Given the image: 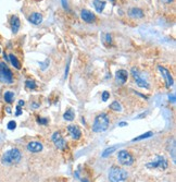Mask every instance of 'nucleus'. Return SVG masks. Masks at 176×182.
Wrapping results in <instances>:
<instances>
[{
  "mask_svg": "<svg viewBox=\"0 0 176 182\" xmlns=\"http://www.w3.org/2000/svg\"><path fill=\"white\" fill-rule=\"evenodd\" d=\"M150 136H152V132H146V133H144V134H141L140 136H137V138H135V139H133V142H137V141H141V140H144V139H148V138H150Z\"/></svg>",
  "mask_w": 176,
  "mask_h": 182,
  "instance_id": "21",
  "label": "nucleus"
},
{
  "mask_svg": "<svg viewBox=\"0 0 176 182\" xmlns=\"http://www.w3.org/2000/svg\"><path fill=\"white\" fill-rule=\"evenodd\" d=\"M21 158H22V154H21L20 149L11 148L3 154L1 160H2V162L5 165H14L20 162Z\"/></svg>",
  "mask_w": 176,
  "mask_h": 182,
  "instance_id": "2",
  "label": "nucleus"
},
{
  "mask_svg": "<svg viewBox=\"0 0 176 182\" xmlns=\"http://www.w3.org/2000/svg\"><path fill=\"white\" fill-rule=\"evenodd\" d=\"M62 2V7L64 8L65 10H69V6H67V0H61Z\"/></svg>",
  "mask_w": 176,
  "mask_h": 182,
  "instance_id": "29",
  "label": "nucleus"
},
{
  "mask_svg": "<svg viewBox=\"0 0 176 182\" xmlns=\"http://www.w3.org/2000/svg\"><path fill=\"white\" fill-rule=\"evenodd\" d=\"M167 166H169V164H167L166 158H165L164 156H161V155H158L156 157V159L148 162V164L146 165V167L149 169L159 168V169H161V170H165V169L167 168Z\"/></svg>",
  "mask_w": 176,
  "mask_h": 182,
  "instance_id": "5",
  "label": "nucleus"
},
{
  "mask_svg": "<svg viewBox=\"0 0 176 182\" xmlns=\"http://www.w3.org/2000/svg\"><path fill=\"white\" fill-rule=\"evenodd\" d=\"M101 98H102V102H107L108 99L110 98V93L109 92H103L102 93V96H101Z\"/></svg>",
  "mask_w": 176,
  "mask_h": 182,
  "instance_id": "26",
  "label": "nucleus"
},
{
  "mask_svg": "<svg viewBox=\"0 0 176 182\" xmlns=\"http://www.w3.org/2000/svg\"><path fill=\"white\" fill-rule=\"evenodd\" d=\"M15 127H16L15 121H10V122L8 123V129L9 130H14L15 129Z\"/></svg>",
  "mask_w": 176,
  "mask_h": 182,
  "instance_id": "28",
  "label": "nucleus"
},
{
  "mask_svg": "<svg viewBox=\"0 0 176 182\" xmlns=\"http://www.w3.org/2000/svg\"><path fill=\"white\" fill-rule=\"evenodd\" d=\"M44 146L40 142H37V141H33V142H29L27 144V149H28L31 153H39V152L42 151Z\"/></svg>",
  "mask_w": 176,
  "mask_h": 182,
  "instance_id": "13",
  "label": "nucleus"
},
{
  "mask_svg": "<svg viewBox=\"0 0 176 182\" xmlns=\"http://www.w3.org/2000/svg\"><path fill=\"white\" fill-rule=\"evenodd\" d=\"M24 104H25L24 100H20V102H19V105H18V106L22 107V106H24Z\"/></svg>",
  "mask_w": 176,
  "mask_h": 182,
  "instance_id": "34",
  "label": "nucleus"
},
{
  "mask_svg": "<svg viewBox=\"0 0 176 182\" xmlns=\"http://www.w3.org/2000/svg\"><path fill=\"white\" fill-rule=\"evenodd\" d=\"M118 160L123 166H131L134 164V158L125 149H122L118 153Z\"/></svg>",
  "mask_w": 176,
  "mask_h": 182,
  "instance_id": "7",
  "label": "nucleus"
},
{
  "mask_svg": "<svg viewBox=\"0 0 176 182\" xmlns=\"http://www.w3.org/2000/svg\"><path fill=\"white\" fill-rule=\"evenodd\" d=\"M162 1H163L164 3H170V2H172L173 0H162Z\"/></svg>",
  "mask_w": 176,
  "mask_h": 182,
  "instance_id": "35",
  "label": "nucleus"
},
{
  "mask_svg": "<svg viewBox=\"0 0 176 182\" xmlns=\"http://www.w3.org/2000/svg\"><path fill=\"white\" fill-rule=\"evenodd\" d=\"M0 82L11 84L13 82V74L5 62L0 61Z\"/></svg>",
  "mask_w": 176,
  "mask_h": 182,
  "instance_id": "4",
  "label": "nucleus"
},
{
  "mask_svg": "<svg viewBox=\"0 0 176 182\" xmlns=\"http://www.w3.org/2000/svg\"><path fill=\"white\" fill-rule=\"evenodd\" d=\"M110 1H112V2H113V1H115V0H110Z\"/></svg>",
  "mask_w": 176,
  "mask_h": 182,
  "instance_id": "37",
  "label": "nucleus"
},
{
  "mask_svg": "<svg viewBox=\"0 0 176 182\" xmlns=\"http://www.w3.org/2000/svg\"><path fill=\"white\" fill-rule=\"evenodd\" d=\"M169 99H170V102H172L174 104V102H175V95H174V94L170 95V96H169Z\"/></svg>",
  "mask_w": 176,
  "mask_h": 182,
  "instance_id": "31",
  "label": "nucleus"
},
{
  "mask_svg": "<svg viewBox=\"0 0 176 182\" xmlns=\"http://www.w3.org/2000/svg\"><path fill=\"white\" fill-rule=\"evenodd\" d=\"M52 142H54V144L56 145L58 149H64L65 146H67V142L62 138L60 132H54V135H52Z\"/></svg>",
  "mask_w": 176,
  "mask_h": 182,
  "instance_id": "8",
  "label": "nucleus"
},
{
  "mask_svg": "<svg viewBox=\"0 0 176 182\" xmlns=\"http://www.w3.org/2000/svg\"><path fill=\"white\" fill-rule=\"evenodd\" d=\"M37 122L39 123V125H47V123H48V120L46 119V118H38V119H37Z\"/></svg>",
  "mask_w": 176,
  "mask_h": 182,
  "instance_id": "27",
  "label": "nucleus"
},
{
  "mask_svg": "<svg viewBox=\"0 0 176 182\" xmlns=\"http://www.w3.org/2000/svg\"><path fill=\"white\" fill-rule=\"evenodd\" d=\"M63 118H64V120H67V121H72V120H74V118H75V113H74V111L72 110V109H69V110H67L64 112Z\"/></svg>",
  "mask_w": 176,
  "mask_h": 182,
  "instance_id": "19",
  "label": "nucleus"
},
{
  "mask_svg": "<svg viewBox=\"0 0 176 182\" xmlns=\"http://www.w3.org/2000/svg\"><path fill=\"white\" fill-rule=\"evenodd\" d=\"M158 69H159V71L162 73L163 78H164L165 83H166V87H171L172 85H173L174 81H173V78H172L171 73H170V71L167 69H165L164 67H162V66H158Z\"/></svg>",
  "mask_w": 176,
  "mask_h": 182,
  "instance_id": "9",
  "label": "nucleus"
},
{
  "mask_svg": "<svg viewBox=\"0 0 176 182\" xmlns=\"http://www.w3.org/2000/svg\"><path fill=\"white\" fill-rule=\"evenodd\" d=\"M9 60H10V62H11V65L13 66L15 69H21V62L18 60V58L15 57L14 55H10L9 56Z\"/></svg>",
  "mask_w": 176,
  "mask_h": 182,
  "instance_id": "18",
  "label": "nucleus"
},
{
  "mask_svg": "<svg viewBox=\"0 0 176 182\" xmlns=\"http://www.w3.org/2000/svg\"><path fill=\"white\" fill-rule=\"evenodd\" d=\"M127 171L118 167H112L109 172L110 182H124L127 179Z\"/></svg>",
  "mask_w": 176,
  "mask_h": 182,
  "instance_id": "3",
  "label": "nucleus"
},
{
  "mask_svg": "<svg viewBox=\"0 0 176 182\" xmlns=\"http://www.w3.org/2000/svg\"><path fill=\"white\" fill-rule=\"evenodd\" d=\"M16 109H18V110H16V113H15V115H16V116H20L21 113H22V110H21V107H20V106H18V107H16Z\"/></svg>",
  "mask_w": 176,
  "mask_h": 182,
  "instance_id": "32",
  "label": "nucleus"
},
{
  "mask_svg": "<svg viewBox=\"0 0 176 182\" xmlns=\"http://www.w3.org/2000/svg\"><path fill=\"white\" fill-rule=\"evenodd\" d=\"M110 108L114 111H118V112L122 111V106H121V104L118 102H113L111 105H110Z\"/></svg>",
  "mask_w": 176,
  "mask_h": 182,
  "instance_id": "22",
  "label": "nucleus"
},
{
  "mask_svg": "<svg viewBox=\"0 0 176 182\" xmlns=\"http://www.w3.org/2000/svg\"><path fill=\"white\" fill-rule=\"evenodd\" d=\"M105 40H107V43H110V44H111V42H112V36L110 35V34H105Z\"/></svg>",
  "mask_w": 176,
  "mask_h": 182,
  "instance_id": "30",
  "label": "nucleus"
},
{
  "mask_svg": "<svg viewBox=\"0 0 176 182\" xmlns=\"http://www.w3.org/2000/svg\"><path fill=\"white\" fill-rule=\"evenodd\" d=\"M28 20L32 24L39 25L40 23L42 22V16L40 13H38V12H34V13H32L31 16H28Z\"/></svg>",
  "mask_w": 176,
  "mask_h": 182,
  "instance_id": "15",
  "label": "nucleus"
},
{
  "mask_svg": "<svg viewBox=\"0 0 176 182\" xmlns=\"http://www.w3.org/2000/svg\"><path fill=\"white\" fill-rule=\"evenodd\" d=\"M5 100L8 102V104H12L14 100V93L11 91H8L5 93Z\"/></svg>",
  "mask_w": 176,
  "mask_h": 182,
  "instance_id": "20",
  "label": "nucleus"
},
{
  "mask_svg": "<svg viewBox=\"0 0 176 182\" xmlns=\"http://www.w3.org/2000/svg\"><path fill=\"white\" fill-rule=\"evenodd\" d=\"M128 16H131V18H135V19H140V18H144V11L140 9V8H131V9H129L128 11Z\"/></svg>",
  "mask_w": 176,
  "mask_h": 182,
  "instance_id": "14",
  "label": "nucleus"
},
{
  "mask_svg": "<svg viewBox=\"0 0 176 182\" xmlns=\"http://www.w3.org/2000/svg\"><path fill=\"white\" fill-rule=\"evenodd\" d=\"M67 131H69L70 135H71L72 139H74V140H79V139L82 138V131H80V129L77 125H69V127H67Z\"/></svg>",
  "mask_w": 176,
  "mask_h": 182,
  "instance_id": "11",
  "label": "nucleus"
},
{
  "mask_svg": "<svg viewBox=\"0 0 176 182\" xmlns=\"http://www.w3.org/2000/svg\"><path fill=\"white\" fill-rule=\"evenodd\" d=\"M126 125H127V122H124V121L118 123V127H126Z\"/></svg>",
  "mask_w": 176,
  "mask_h": 182,
  "instance_id": "33",
  "label": "nucleus"
},
{
  "mask_svg": "<svg viewBox=\"0 0 176 182\" xmlns=\"http://www.w3.org/2000/svg\"><path fill=\"white\" fill-rule=\"evenodd\" d=\"M0 52H1V49H0Z\"/></svg>",
  "mask_w": 176,
  "mask_h": 182,
  "instance_id": "38",
  "label": "nucleus"
},
{
  "mask_svg": "<svg viewBox=\"0 0 176 182\" xmlns=\"http://www.w3.org/2000/svg\"><path fill=\"white\" fill-rule=\"evenodd\" d=\"M25 86H26L28 89H35L36 87H37V85H36V83L34 82V81L27 80L26 82H25Z\"/></svg>",
  "mask_w": 176,
  "mask_h": 182,
  "instance_id": "24",
  "label": "nucleus"
},
{
  "mask_svg": "<svg viewBox=\"0 0 176 182\" xmlns=\"http://www.w3.org/2000/svg\"><path fill=\"white\" fill-rule=\"evenodd\" d=\"M10 23H11V30H12V32H13L14 34L18 33L19 29H20V25H21L20 19H19L16 16H11V20H10Z\"/></svg>",
  "mask_w": 176,
  "mask_h": 182,
  "instance_id": "16",
  "label": "nucleus"
},
{
  "mask_svg": "<svg viewBox=\"0 0 176 182\" xmlns=\"http://www.w3.org/2000/svg\"><path fill=\"white\" fill-rule=\"evenodd\" d=\"M110 125V119L108 117L107 113H100L95 118L94 125H92V131L96 133H100V132H105V130L109 128Z\"/></svg>",
  "mask_w": 176,
  "mask_h": 182,
  "instance_id": "1",
  "label": "nucleus"
},
{
  "mask_svg": "<svg viewBox=\"0 0 176 182\" xmlns=\"http://www.w3.org/2000/svg\"><path fill=\"white\" fill-rule=\"evenodd\" d=\"M83 182H88V180H87V179H84V180H83Z\"/></svg>",
  "mask_w": 176,
  "mask_h": 182,
  "instance_id": "36",
  "label": "nucleus"
},
{
  "mask_svg": "<svg viewBox=\"0 0 176 182\" xmlns=\"http://www.w3.org/2000/svg\"><path fill=\"white\" fill-rule=\"evenodd\" d=\"M131 73V75H133V78L135 79V81H136L137 85H138L139 87H141V89H149L150 87L149 83L147 82V80L144 78L143 74L139 72V70L137 69V68H133Z\"/></svg>",
  "mask_w": 176,
  "mask_h": 182,
  "instance_id": "6",
  "label": "nucleus"
},
{
  "mask_svg": "<svg viewBox=\"0 0 176 182\" xmlns=\"http://www.w3.org/2000/svg\"><path fill=\"white\" fill-rule=\"evenodd\" d=\"M127 79H128V72H127L126 70L121 69V70H118V71H116L115 80L118 83H120V84H125Z\"/></svg>",
  "mask_w": 176,
  "mask_h": 182,
  "instance_id": "12",
  "label": "nucleus"
},
{
  "mask_svg": "<svg viewBox=\"0 0 176 182\" xmlns=\"http://www.w3.org/2000/svg\"><path fill=\"white\" fill-rule=\"evenodd\" d=\"M49 63H50V60L49 59H46L45 62L40 63V69H41V70H46V68L49 66Z\"/></svg>",
  "mask_w": 176,
  "mask_h": 182,
  "instance_id": "25",
  "label": "nucleus"
},
{
  "mask_svg": "<svg viewBox=\"0 0 176 182\" xmlns=\"http://www.w3.org/2000/svg\"><path fill=\"white\" fill-rule=\"evenodd\" d=\"M115 149H116V146H112V147H110V148H107L105 152H103L102 155H101V156H102L103 158L108 157V156L111 155V154L113 153V152H115Z\"/></svg>",
  "mask_w": 176,
  "mask_h": 182,
  "instance_id": "23",
  "label": "nucleus"
},
{
  "mask_svg": "<svg viewBox=\"0 0 176 182\" xmlns=\"http://www.w3.org/2000/svg\"><path fill=\"white\" fill-rule=\"evenodd\" d=\"M80 18H82L83 20H84V22H86V23H92L96 20V16H95L92 12H90L89 10H86V9L82 10V12H80Z\"/></svg>",
  "mask_w": 176,
  "mask_h": 182,
  "instance_id": "10",
  "label": "nucleus"
},
{
  "mask_svg": "<svg viewBox=\"0 0 176 182\" xmlns=\"http://www.w3.org/2000/svg\"><path fill=\"white\" fill-rule=\"evenodd\" d=\"M92 5H94V7H95V9H96V11L98 12V13H101V12H102L103 10H105L107 2H105V0H94Z\"/></svg>",
  "mask_w": 176,
  "mask_h": 182,
  "instance_id": "17",
  "label": "nucleus"
}]
</instances>
